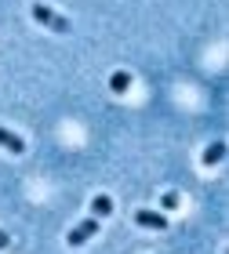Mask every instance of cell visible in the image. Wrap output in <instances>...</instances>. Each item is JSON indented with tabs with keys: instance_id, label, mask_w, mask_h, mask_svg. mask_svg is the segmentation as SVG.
<instances>
[{
	"instance_id": "6da1fadb",
	"label": "cell",
	"mask_w": 229,
	"mask_h": 254,
	"mask_svg": "<svg viewBox=\"0 0 229 254\" xmlns=\"http://www.w3.org/2000/svg\"><path fill=\"white\" fill-rule=\"evenodd\" d=\"M29 15H33V22L48 26L51 33H70V18L59 15V11H51L48 4H33V7H29Z\"/></svg>"
},
{
	"instance_id": "7a4b0ae2",
	"label": "cell",
	"mask_w": 229,
	"mask_h": 254,
	"mask_svg": "<svg viewBox=\"0 0 229 254\" xmlns=\"http://www.w3.org/2000/svg\"><path fill=\"white\" fill-rule=\"evenodd\" d=\"M91 236H98V218H87V222H80L66 240H70V247H84Z\"/></svg>"
},
{
	"instance_id": "3957f363",
	"label": "cell",
	"mask_w": 229,
	"mask_h": 254,
	"mask_svg": "<svg viewBox=\"0 0 229 254\" xmlns=\"http://www.w3.org/2000/svg\"><path fill=\"white\" fill-rule=\"evenodd\" d=\"M135 222L142 229H167V214L160 211H150V207H142V211H135Z\"/></svg>"
},
{
	"instance_id": "277c9868",
	"label": "cell",
	"mask_w": 229,
	"mask_h": 254,
	"mask_svg": "<svg viewBox=\"0 0 229 254\" xmlns=\"http://www.w3.org/2000/svg\"><path fill=\"white\" fill-rule=\"evenodd\" d=\"M0 149H7L11 156H22L26 153V142L15 134V131H7V127H0Z\"/></svg>"
},
{
	"instance_id": "5b68a950",
	"label": "cell",
	"mask_w": 229,
	"mask_h": 254,
	"mask_svg": "<svg viewBox=\"0 0 229 254\" xmlns=\"http://www.w3.org/2000/svg\"><path fill=\"white\" fill-rule=\"evenodd\" d=\"M109 91H113V95H128V91H131V73H124V69L109 73Z\"/></svg>"
},
{
	"instance_id": "8992f818",
	"label": "cell",
	"mask_w": 229,
	"mask_h": 254,
	"mask_svg": "<svg viewBox=\"0 0 229 254\" xmlns=\"http://www.w3.org/2000/svg\"><path fill=\"white\" fill-rule=\"evenodd\" d=\"M222 156H226V142H211L200 160H204V167H215V164H222Z\"/></svg>"
},
{
	"instance_id": "52a82bcc",
	"label": "cell",
	"mask_w": 229,
	"mask_h": 254,
	"mask_svg": "<svg viewBox=\"0 0 229 254\" xmlns=\"http://www.w3.org/2000/svg\"><path fill=\"white\" fill-rule=\"evenodd\" d=\"M106 214H113V200L109 196H95L91 200V218H106Z\"/></svg>"
},
{
	"instance_id": "ba28073f",
	"label": "cell",
	"mask_w": 229,
	"mask_h": 254,
	"mask_svg": "<svg viewBox=\"0 0 229 254\" xmlns=\"http://www.w3.org/2000/svg\"><path fill=\"white\" fill-rule=\"evenodd\" d=\"M160 207H164V211H175V207H178V196H175V192H164V196H160Z\"/></svg>"
},
{
	"instance_id": "9c48e42d",
	"label": "cell",
	"mask_w": 229,
	"mask_h": 254,
	"mask_svg": "<svg viewBox=\"0 0 229 254\" xmlns=\"http://www.w3.org/2000/svg\"><path fill=\"white\" fill-rule=\"evenodd\" d=\"M0 247H7V233H0Z\"/></svg>"
}]
</instances>
